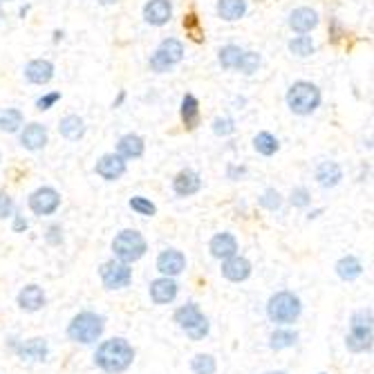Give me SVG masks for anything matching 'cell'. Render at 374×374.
Here are the masks:
<instances>
[{"mask_svg": "<svg viewBox=\"0 0 374 374\" xmlns=\"http://www.w3.org/2000/svg\"><path fill=\"white\" fill-rule=\"evenodd\" d=\"M247 14V0H220L218 3V16L222 20H240Z\"/></svg>", "mask_w": 374, "mask_h": 374, "instance_id": "obj_26", "label": "cell"}, {"mask_svg": "<svg viewBox=\"0 0 374 374\" xmlns=\"http://www.w3.org/2000/svg\"><path fill=\"white\" fill-rule=\"evenodd\" d=\"M316 179L323 188H334V186H339V182L343 179V171L336 162H323L316 168Z\"/></svg>", "mask_w": 374, "mask_h": 374, "instance_id": "obj_23", "label": "cell"}, {"mask_svg": "<svg viewBox=\"0 0 374 374\" xmlns=\"http://www.w3.org/2000/svg\"><path fill=\"white\" fill-rule=\"evenodd\" d=\"M22 112L16 110V108H7V110L0 112V130L3 132H18L22 126Z\"/></svg>", "mask_w": 374, "mask_h": 374, "instance_id": "obj_29", "label": "cell"}, {"mask_svg": "<svg viewBox=\"0 0 374 374\" xmlns=\"http://www.w3.org/2000/svg\"><path fill=\"white\" fill-rule=\"evenodd\" d=\"M298 341V334L294 330H276L271 336H269V347L271 349H287V347H294Z\"/></svg>", "mask_w": 374, "mask_h": 374, "instance_id": "obj_30", "label": "cell"}, {"mask_svg": "<svg viewBox=\"0 0 374 374\" xmlns=\"http://www.w3.org/2000/svg\"><path fill=\"white\" fill-rule=\"evenodd\" d=\"M321 374H325V372H321Z\"/></svg>", "mask_w": 374, "mask_h": 374, "instance_id": "obj_48", "label": "cell"}, {"mask_svg": "<svg viewBox=\"0 0 374 374\" xmlns=\"http://www.w3.org/2000/svg\"><path fill=\"white\" fill-rule=\"evenodd\" d=\"M182 122L186 128H195L200 124V103L193 94H184L182 99Z\"/></svg>", "mask_w": 374, "mask_h": 374, "instance_id": "obj_28", "label": "cell"}, {"mask_svg": "<svg viewBox=\"0 0 374 374\" xmlns=\"http://www.w3.org/2000/svg\"><path fill=\"white\" fill-rule=\"evenodd\" d=\"M233 130H236V124H233V119H228V117L215 119V122H213V132H215V135H220V137L231 135Z\"/></svg>", "mask_w": 374, "mask_h": 374, "instance_id": "obj_38", "label": "cell"}, {"mask_svg": "<svg viewBox=\"0 0 374 374\" xmlns=\"http://www.w3.org/2000/svg\"><path fill=\"white\" fill-rule=\"evenodd\" d=\"M260 207L267 209V211H278V209L283 207L280 193L276 191V188H267V191L262 193V198H260Z\"/></svg>", "mask_w": 374, "mask_h": 374, "instance_id": "obj_37", "label": "cell"}, {"mask_svg": "<svg viewBox=\"0 0 374 374\" xmlns=\"http://www.w3.org/2000/svg\"><path fill=\"white\" fill-rule=\"evenodd\" d=\"M0 16H3V14H0Z\"/></svg>", "mask_w": 374, "mask_h": 374, "instance_id": "obj_49", "label": "cell"}, {"mask_svg": "<svg viewBox=\"0 0 374 374\" xmlns=\"http://www.w3.org/2000/svg\"><path fill=\"white\" fill-rule=\"evenodd\" d=\"M321 213H323L321 209H318V211H311V213L307 215V218H309V220H314V218H318V215H321Z\"/></svg>", "mask_w": 374, "mask_h": 374, "instance_id": "obj_45", "label": "cell"}, {"mask_svg": "<svg viewBox=\"0 0 374 374\" xmlns=\"http://www.w3.org/2000/svg\"><path fill=\"white\" fill-rule=\"evenodd\" d=\"M101 283L105 289H124L132 280V269L130 264L122 260H108L101 264Z\"/></svg>", "mask_w": 374, "mask_h": 374, "instance_id": "obj_9", "label": "cell"}, {"mask_svg": "<svg viewBox=\"0 0 374 374\" xmlns=\"http://www.w3.org/2000/svg\"><path fill=\"white\" fill-rule=\"evenodd\" d=\"M184 58V45L177 39H166L157 47V52L150 56V67L155 72H168Z\"/></svg>", "mask_w": 374, "mask_h": 374, "instance_id": "obj_8", "label": "cell"}, {"mask_svg": "<svg viewBox=\"0 0 374 374\" xmlns=\"http://www.w3.org/2000/svg\"><path fill=\"white\" fill-rule=\"evenodd\" d=\"M105 330V318L96 311H81L67 325V339L81 343V345H92L101 339Z\"/></svg>", "mask_w": 374, "mask_h": 374, "instance_id": "obj_2", "label": "cell"}, {"mask_svg": "<svg viewBox=\"0 0 374 374\" xmlns=\"http://www.w3.org/2000/svg\"><path fill=\"white\" fill-rule=\"evenodd\" d=\"M171 16H173V7L168 0H150V3L143 7V18L155 27L166 25V22L171 20Z\"/></svg>", "mask_w": 374, "mask_h": 374, "instance_id": "obj_15", "label": "cell"}, {"mask_svg": "<svg viewBox=\"0 0 374 374\" xmlns=\"http://www.w3.org/2000/svg\"><path fill=\"white\" fill-rule=\"evenodd\" d=\"M94 171L99 177H103L105 182H117V179H122L126 173V162H124V157L110 153V155H103L101 160L96 162Z\"/></svg>", "mask_w": 374, "mask_h": 374, "instance_id": "obj_12", "label": "cell"}, {"mask_svg": "<svg viewBox=\"0 0 374 374\" xmlns=\"http://www.w3.org/2000/svg\"><path fill=\"white\" fill-rule=\"evenodd\" d=\"M143 139L139 135H124L117 143V155L124 157V160H137L143 155Z\"/></svg>", "mask_w": 374, "mask_h": 374, "instance_id": "obj_24", "label": "cell"}, {"mask_svg": "<svg viewBox=\"0 0 374 374\" xmlns=\"http://www.w3.org/2000/svg\"><path fill=\"white\" fill-rule=\"evenodd\" d=\"M58 99H61V92H50V94H45L36 101V108H39V110H50Z\"/></svg>", "mask_w": 374, "mask_h": 374, "instance_id": "obj_41", "label": "cell"}, {"mask_svg": "<svg viewBox=\"0 0 374 374\" xmlns=\"http://www.w3.org/2000/svg\"><path fill=\"white\" fill-rule=\"evenodd\" d=\"M58 207H61V195L50 186L36 188L30 195V209L34 215H41V218L43 215H52Z\"/></svg>", "mask_w": 374, "mask_h": 374, "instance_id": "obj_10", "label": "cell"}, {"mask_svg": "<svg viewBox=\"0 0 374 374\" xmlns=\"http://www.w3.org/2000/svg\"><path fill=\"white\" fill-rule=\"evenodd\" d=\"M112 251H115L117 260L130 264V262H137L146 256L148 245L139 231H135V228H126V231L117 233V238L112 240Z\"/></svg>", "mask_w": 374, "mask_h": 374, "instance_id": "obj_6", "label": "cell"}, {"mask_svg": "<svg viewBox=\"0 0 374 374\" xmlns=\"http://www.w3.org/2000/svg\"><path fill=\"white\" fill-rule=\"evenodd\" d=\"M103 5H112V3H117V0H101Z\"/></svg>", "mask_w": 374, "mask_h": 374, "instance_id": "obj_47", "label": "cell"}, {"mask_svg": "<svg viewBox=\"0 0 374 374\" xmlns=\"http://www.w3.org/2000/svg\"><path fill=\"white\" fill-rule=\"evenodd\" d=\"M16 352L22 361H45L50 354V345L45 339H30L16 347Z\"/></svg>", "mask_w": 374, "mask_h": 374, "instance_id": "obj_21", "label": "cell"}, {"mask_svg": "<svg viewBox=\"0 0 374 374\" xmlns=\"http://www.w3.org/2000/svg\"><path fill=\"white\" fill-rule=\"evenodd\" d=\"M58 130H61V135L70 141H77L86 135V124H83V119L77 115H67L61 119V124H58Z\"/></svg>", "mask_w": 374, "mask_h": 374, "instance_id": "obj_27", "label": "cell"}, {"mask_svg": "<svg viewBox=\"0 0 374 374\" xmlns=\"http://www.w3.org/2000/svg\"><path fill=\"white\" fill-rule=\"evenodd\" d=\"M336 273H339V278L345 280V283H352L356 280L361 273H363V264L356 256H345L336 262Z\"/></svg>", "mask_w": 374, "mask_h": 374, "instance_id": "obj_25", "label": "cell"}, {"mask_svg": "<svg viewBox=\"0 0 374 374\" xmlns=\"http://www.w3.org/2000/svg\"><path fill=\"white\" fill-rule=\"evenodd\" d=\"M20 143H22V148H27V150H41L45 143H47V130L45 126L41 124H30L25 126V130L20 132Z\"/></svg>", "mask_w": 374, "mask_h": 374, "instance_id": "obj_22", "label": "cell"}, {"mask_svg": "<svg viewBox=\"0 0 374 374\" xmlns=\"http://www.w3.org/2000/svg\"><path fill=\"white\" fill-rule=\"evenodd\" d=\"M314 50H316V45L309 39V36H296V39L289 41V52L296 54V56H311Z\"/></svg>", "mask_w": 374, "mask_h": 374, "instance_id": "obj_33", "label": "cell"}, {"mask_svg": "<svg viewBox=\"0 0 374 374\" xmlns=\"http://www.w3.org/2000/svg\"><path fill=\"white\" fill-rule=\"evenodd\" d=\"M253 148L264 157H271L276 150L280 148V143L271 135V132H260V135H256V139H253Z\"/></svg>", "mask_w": 374, "mask_h": 374, "instance_id": "obj_31", "label": "cell"}, {"mask_svg": "<svg viewBox=\"0 0 374 374\" xmlns=\"http://www.w3.org/2000/svg\"><path fill=\"white\" fill-rule=\"evenodd\" d=\"M128 207L135 211L137 215H143V218H153V215H157V207H155V204L148 198H141V195L130 198Z\"/></svg>", "mask_w": 374, "mask_h": 374, "instance_id": "obj_35", "label": "cell"}, {"mask_svg": "<svg viewBox=\"0 0 374 374\" xmlns=\"http://www.w3.org/2000/svg\"><path fill=\"white\" fill-rule=\"evenodd\" d=\"M264 374H287V372H283V370H273V372H264Z\"/></svg>", "mask_w": 374, "mask_h": 374, "instance_id": "obj_46", "label": "cell"}, {"mask_svg": "<svg viewBox=\"0 0 374 374\" xmlns=\"http://www.w3.org/2000/svg\"><path fill=\"white\" fill-rule=\"evenodd\" d=\"M303 303L294 292H278L269 298L267 303V316L276 325H292L298 321Z\"/></svg>", "mask_w": 374, "mask_h": 374, "instance_id": "obj_4", "label": "cell"}, {"mask_svg": "<svg viewBox=\"0 0 374 374\" xmlns=\"http://www.w3.org/2000/svg\"><path fill=\"white\" fill-rule=\"evenodd\" d=\"M177 292H179V285L175 283V278H166V276H162V278L150 283V298L155 305L173 303V300L177 298Z\"/></svg>", "mask_w": 374, "mask_h": 374, "instance_id": "obj_13", "label": "cell"}, {"mask_svg": "<svg viewBox=\"0 0 374 374\" xmlns=\"http://www.w3.org/2000/svg\"><path fill=\"white\" fill-rule=\"evenodd\" d=\"M318 25V14L309 7H300V9H294L292 14H289V27L298 34H307L311 32L314 27Z\"/></svg>", "mask_w": 374, "mask_h": 374, "instance_id": "obj_18", "label": "cell"}, {"mask_svg": "<svg viewBox=\"0 0 374 374\" xmlns=\"http://www.w3.org/2000/svg\"><path fill=\"white\" fill-rule=\"evenodd\" d=\"M132 361H135V349L122 336L103 341L94 352L96 368L105 374H122L132 366Z\"/></svg>", "mask_w": 374, "mask_h": 374, "instance_id": "obj_1", "label": "cell"}, {"mask_svg": "<svg viewBox=\"0 0 374 374\" xmlns=\"http://www.w3.org/2000/svg\"><path fill=\"white\" fill-rule=\"evenodd\" d=\"M292 204L294 207H298V209H303V207H307V204L311 202V198H309V191L307 188H303V186H298V188H294L292 191Z\"/></svg>", "mask_w": 374, "mask_h": 374, "instance_id": "obj_39", "label": "cell"}, {"mask_svg": "<svg viewBox=\"0 0 374 374\" xmlns=\"http://www.w3.org/2000/svg\"><path fill=\"white\" fill-rule=\"evenodd\" d=\"M209 251H211L213 258L226 260V258H231L238 253V240L231 233H215L209 243Z\"/></svg>", "mask_w": 374, "mask_h": 374, "instance_id": "obj_16", "label": "cell"}, {"mask_svg": "<svg viewBox=\"0 0 374 374\" xmlns=\"http://www.w3.org/2000/svg\"><path fill=\"white\" fill-rule=\"evenodd\" d=\"M191 370L193 374H215L218 363L211 354H195V359L191 361Z\"/></svg>", "mask_w": 374, "mask_h": 374, "instance_id": "obj_32", "label": "cell"}, {"mask_svg": "<svg viewBox=\"0 0 374 374\" xmlns=\"http://www.w3.org/2000/svg\"><path fill=\"white\" fill-rule=\"evenodd\" d=\"M247 173V168L245 166H228V177H231V179H238V177H243Z\"/></svg>", "mask_w": 374, "mask_h": 374, "instance_id": "obj_44", "label": "cell"}, {"mask_svg": "<svg viewBox=\"0 0 374 374\" xmlns=\"http://www.w3.org/2000/svg\"><path fill=\"white\" fill-rule=\"evenodd\" d=\"M202 188V179L195 171H191V168H186V171L177 173V177L173 179V191L177 193L179 198H191L195 195V193Z\"/></svg>", "mask_w": 374, "mask_h": 374, "instance_id": "obj_17", "label": "cell"}, {"mask_svg": "<svg viewBox=\"0 0 374 374\" xmlns=\"http://www.w3.org/2000/svg\"><path fill=\"white\" fill-rule=\"evenodd\" d=\"M222 276L231 283H243L251 276V262L236 253V256L222 260Z\"/></svg>", "mask_w": 374, "mask_h": 374, "instance_id": "obj_14", "label": "cell"}, {"mask_svg": "<svg viewBox=\"0 0 374 374\" xmlns=\"http://www.w3.org/2000/svg\"><path fill=\"white\" fill-rule=\"evenodd\" d=\"M186 269V256L177 249H164L157 258V271L166 278H175Z\"/></svg>", "mask_w": 374, "mask_h": 374, "instance_id": "obj_11", "label": "cell"}, {"mask_svg": "<svg viewBox=\"0 0 374 374\" xmlns=\"http://www.w3.org/2000/svg\"><path fill=\"white\" fill-rule=\"evenodd\" d=\"M54 77V65L45 58H36V61H30L25 65V79L30 83H36V86H45L50 83Z\"/></svg>", "mask_w": 374, "mask_h": 374, "instance_id": "obj_19", "label": "cell"}, {"mask_svg": "<svg viewBox=\"0 0 374 374\" xmlns=\"http://www.w3.org/2000/svg\"><path fill=\"white\" fill-rule=\"evenodd\" d=\"M14 231H16V233L27 231V220L22 218V215H14Z\"/></svg>", "mask_w": 374, "mask_h": 374, "instance_id": "obj_43", "label": "cell"}, {"mask_svg": "<svg viewBox=\"0 0 374 374\" xmlns=\"http://www.w3.org/2000/svg\"><path fill=\"white\" fill-rule=\"evenodd\" d=\"M45 305V292L39 285H27L18 292V307L22 311H39Z\"/></svg>", "mask_w": 374, "mask_h": 374, "instance_id": "obj_20", "label": "cell"}, {"mask_svg": "<svg viewBox=\"0 0 374 374\" xmlns=\"http://www.w3.org/2000/svg\"><path fill=\"white\" fill-rule=\"evenodd\" d=\"M175 323H177V328L182 332H186V336L193 341H202L211 330L209 318L204 316L202 309L195 303H188V305L179 307L175 311Z\"/></svg>", "mask_w": 374, "mask_h": 374, "instance_id": "obj_7", "label": "cell"}, {"mask_svg": "<svg viewBox=\"0 0 374 374\" xmlns=\"http://www.w3.org/2000/svg\"><path fill=\"white\" fill-rule=\"evenodd\" d=\"M260 67V54L256 52H243V56H240V63L236 70H240L243 75H253V72H258Z\"/></svg>", "mask_w": 374, "mask_h": 374, "instance_id": "obj_36", "label": "cell"}, {"mask_svg": "<svg viewBox=\"0 0 374 374\" xmlns=\"http://www.w3.org/2000/svg\"><path fill=\"white\" fill-rule=\"evenodd\" d=\"M11 213H14V200H11L7 193L0 191V220L9 218Z\"/></svg>", "mask_w": 374, "mask_h": 374, "instance_id": "obj_40", "label": "cell"}, {"mask_svg": "<svg viewBox=\"0 0 374 374\" xmlns=\"http://www.w3.org/2000/svg\"><path fill=\"white\" fill-rule=\"evenodd\" d=\"M287 105L294 115L307 117L321 105V90L309 81H296L287 92Z\"/></svg>", "mask_w": 374, "mask_h": 374, "instance_id": "obj_5", "label": "cell"}, {"mask_svg": "<svg viewBox=\"0 0 374 374\" xmlns=\"http://www.w3.org/2000/svg\"><path fill=\"white\" fill-rule=\"evenodd\" d=\"M240 56H243V50L238 45H226L220 50V65L224 70H236L240 63Z\"/></svg>", "mask_w": 374, "mask_h": 374, "instance_id": "obj_34", "label": "cell"}, {"mask_svg": "<svg viewBox=\"0 0 374 374\" xmlns=\"http://www.w3.org/2000/svg\"><path fill=\"white\" fill-rule=\"evenodd\" d=\"M47 243L50 245H61L63 243V228L58 226V224H52L50 228H47Z\"/></svg>", "mask_w": 374, "mask_h": 374, "instance_id": "obj_42", "label": "cell"}, {"mask_svg": "<svg viewBox=\"0 0 374 374\" xmlns=\"http://www.w3.org/2000/svg\"><path fill=\"white\" fill-rule=\"evenodd\" d=\"M372 309H359L349 321V334L345 336V345L349 352H370L372 349Z\"/></svg>", "mask_w": 374, "mask_h": 374, "instance_id": "obj_3", "label": "cell"}]
</instances>
